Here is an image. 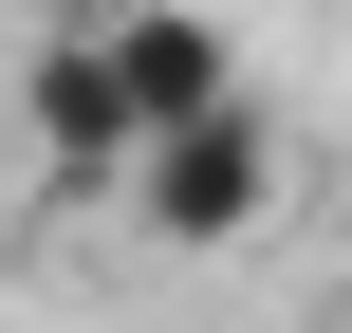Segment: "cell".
I'll use <instances>...</instances> for the list:
<instances>
[{"mask_svg":"<svg viewBox=\"0 0 352 333\" xmlns=\"http://www.w3.org/2000/svg\"><path fill=\"white\" fill-rule=\"evenodd\" d=\"M278 204H297V148H278V111H260V93H241V111H204V130H167V148L130 167V222H148L167 260H241Z\"/></svg>","mask_w":352,"mask_h":333,"instance_id":"1","label":"cell"},{"mask_svg":"<svg viewBox=\"0 0 352 333\" xmlns=\"http://www.w3.org/2000/svg\"><path fill=\"white\" fill-rule=\"evenodd\" d=\"M19 148H37V185H74V204L148 167V111H130V74H111L93 19H56V37L19 56Z\"/></svg>","mask_w":352,"mask_h":333,"instance_id":"2","label":"cell"},{"mask_svg":"<svg viewBox=\"0 0 352 333\" xmlns=\"http://www.w3.org/2000/svg\"><path fill=\"white\" fill-rule=\"evenodd\" d=\"M93 37H111V74H130V111H148V148L167 130H204V111H241L260 74H241V37L204 19V0H74Z\"/></svg>","mask_w":352,"mask_h":333,"instance_id":"3","label":"cell"},{"mask_svg":"<svg viewBox=\"0 0 352 333\" xmlns=\"http://www.w3.org/2000/svg\"><path fill=\"white\" fill-rule=\"evenodd\" d=\"M56 19H74V0H56Z\"/></svg>","mask_w":352,"mask_h":333,"instance_id":"4","label":"cell"}]
</instances>
